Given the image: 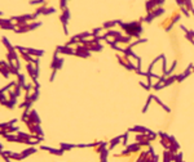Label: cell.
I'll list each match as a JSON object with an SVG mask.
<instances>
[{"instance_id":"cell-22","label":"cell","mask_w":194,"mask_h":162,"mask_svg":"<svg viewBox=\"0 0 194 162\" xmlns=\"http://www.w3.org/2000/svg\"><path fill=\"white\" fill-rule=\"evenodd\" d=\"M4 138H5V140L9 142V143H16V142H17V135H13V134H7Z\"/></svg>"},{"instance_id":"cell-10","label":"cell","mask_w":194,"mask_h":162,"mask_svg":"<svg viewBox=\"0 0 194 162\" xmlns=\"http://www.w3.org/2000/svg\"><path fill=\"white\" fill-rule=\"evenodd\" d=\"M20 55H21V58L23 59V61H26V63H34V57H31L30 54H27L26 52H23V50H20Z\"/></svg>"},{"instance_id":"cell-13","label":"cell","mask_w":194,"mask_h":162,"mask_svg":"<svg viewBox=\"0 0 194 162\" xmlns=\"http://www.w3.org/2000/svg\"><path fill=\"white\" fill-rule=\"evenodd\" d=\"M140 148H141V145H139V143H137V142H136V143H133V144H129V145H127V147H126V149H127L129 153L139 152V151H140Z\"/></svg>"},{"instance_id":"cell-2","label":"cell","mask_w":194,"mask_h":162,"mask_svg":"<svg viewBox=\"0 0 194 162\" xmlns=\"http://www.w3.org/2000/svg\"><path fill=\"white\" fill-rule=\"evenodd\" d=\"M16 48V50L17 52H20V50H23V52H26L27 54H30L31 57H35V58H40L41 55H44V50H41V49H34V48H23V46H14Z\"/></svg>"},{"instance_id":"cell-19","label":"cell","mask_w":194,"mask_h":162,"mask_svg":"<svg viewBox=\"0 0 194 162\" xmlns=\"http://www.w3.org/2000/svg\"><path fill=\"white\" fill-rule=\"evenodd\" d=\"M105 36L109 39V37H118V36H122V32H119V31H114V30H110V31H108V32L105 33Z\"/></svg>"},{"instance_id":"cell-5","label":"cell","mask_w":194,"mask_h":162,"mask_svg":"<svg viewBox=\"0 0 194 162\" xmlns=\"http://www.w3.org/2000/svg\"><path fill=\"white\" fill-rule=\"evenodd\" d=\"M57 53H62V54H66V55H74L75 54V50L71 49V46H66V45H62V46H57L56 49Z\"/></svg>"},{"instance_id":"cell-34","label":"cell","mask_w":194,"mask_h":162,"mask_svg":"<svg viewBox=\"0 0 194 162\" xmlns=\"http://www.w3.org/2000/svg\"><path fill=\"white\" fill-rule=\"evenodd\" d=\"M192 71H193V72H194V67H193V68H192Z\"/></svg>"},{"instance_id":"cell-26","label":"cell","mask_w":194,"mask_h":162,"mask_svg":"<svg viewBox=\"0 0 194 162\" xmlns=\"http://www.w3.org/2000/svg\"><path fill=\"white\" fill-rule=\"evenodd\" d=\"M148 156H149V151H148V152H142V153L140 154L139 160H137L136 162H145V160L148 158Z\"/></svg>"},{"instance_id":"cell-29","label":"cell","mask_w":194,"mask_h":162,"mask_svg":"<svg viewBox=\"0 0 194 162\" xmlns=\"http://www.w3.org/2000/svg\"><path fill=\"white\" fill-rule=\"evenodd\" d=\"M183 157H184V156H183V153H181V152L176 153V161H175V162H183V161H184V160H183Z\"/></svg>"},{"instance_id":"cell-6","label":"cell","mask_w":194,"mask_h":162,"mask_svg":"<svg viewBox=\"0 0 194 162\" xmlns=\"http://www.w3.org/2000/svg\"><path fill=\"white\" fill-rule=\"evenodd\" d=\"M192 68H193V65H189V67L185 69V72H184V73H181V75H179V76H177V80H176V81H177V82H181V81H183V80H185L188 76H190V75H192V72H193V71H192Z\"/></svg>"},{"instance_id":"cell-31","label":"cell","mask_w":194,"mask_h":162,"mask_svg":"<svg viewBox=\"0 0 194 162\" xmlns=\"http://www.w3.org/2000/svg\"><path fill=\"white\" fill-rule=\"evenodd\" d=\"M140 85H141V86H142V88H144L145 90H150V89H152V88H150V86H149L148 84H145V82H142V81L140 82Z\"/></svg>"},{"instance_id":"cell-30","label":"cell","mask_w":194,"mask_h":162,"mask_svg":"<svg viewBox=\"0 0 194 162\" xmlns=\"http://www.w3.org/2000/svg\"><path fill=\"white\" fill-rule=\"evenodd\" d=\"M0 157H1V158L4 160V162H12V160H10V158H9L8 156H5V154H4L3 152H1V156H0Z\"/></svg>"},{"instance_id":"cell-4","label":"cell","mask_w":194,"mask_h":162,"mask_svg":"<svg viewBox=\"0 0 194 162\" xmlns=\"http://www.w3.org/2000/svg\"><path fill=\"white\" fill-rule=\"evenodd\" d=\"M41 151H45V152H49L51 154H53V156H62L65 152L60 148V149H56V148H52V147H47V145H40L39 147Z\"/></svg>"},{"instance_id":"cell-16","label":"cell","mask_w":194,"mask_h":162,"mask_svg":"<svg viewBox=\"0 0 194 162\" xmlns=\"http://www.w3.org/2000/svg\"><path fill=\"white\" fill-rule=\"evenodd\" d=\"M108 154H109V149L108 148L102 149L100 152V162H108V157H109Z\"/></svg>"},{"instance_id":"cell-32","label":"cell","mask_w":194,"mask_h":162,"mask_svg":"<svg viewBox=\"0 0 194 162\" xmlns=\"http://www.w3.org/2000/svg\"><path fill=\"white\" fill-rule=\"evenodd\" d=\"M153 160H154V157H152V156L149 154V156H148V158L145 160V162H153Z\"/></svg>"},{"instance_id":"cell-25","label":"cell","mask_w":194,"mask_h":162,"mask_svg":"<svg viewBox=\"0 0 194 162\" xmlns=\"http://www.w3.org/2000/svg\"><path fill=\"white\" fill-rule=\"evenodd\" d=\"M54 12H56L54 8H47V6H45V8L43 9V13H41V14H43V16H48V14H52V13H54Z\"/></svg>"},{"instance_id":"cell-24","label":"cell","mask_w":194,"mask_h":162,"mask_svg":"<svg viewBox=\"0 0 194 162\" xmlns=\"http://www.w3.org/2000/svg\"><path fill=\"white\" fill-rule=\"evenodd\" d=\"M163 162H172V160H171V152L170 151H164L163 152Z\"/></svg>"},{"instance_id":"cell-9","label":"cell","mask_w":194,"mask_h":162,"mask_svg":"<svg viewBox=\"0 0 194 162\" xmlns=\"http://www.w3.org/2000/svg\"><path fill=\"white\" fill-rule=\"evenodd\" d=\"M128 132H137V134H144V132H148L149 129L144 128V126H133V128H129L127 130Z\"/></svg>"},{"instance_id":"cell-23","label":"cell","mask_w":194,"mask_h":162,"mask_svg":"<svg viewBox=\"0 0 194 162\" xmlns=\"http://www.w3.org/2000/svg\"><path fill=\"white\" fill-rule=\"evenodd\" d=\"M21 91H22V88H21V86H20V85L16 82V85L13 86V93H14V95L18 98L20 95H21Z\"/></svg>"},{"instance_id":"cell-12","label":"cell","mask_w":194,"mask_h":162,"mask_svg":"<svg viewBox=\"0 0 194 162\" xmlns=\"http://www.w3.org/2000/svg\"><path fill=\"white\" fill-rule=\"evenodd\" d=\"M14 124H17V120L16 118H13L10 121H7V122H3V124H0V130H8L9 128H12Z\"/></svg>"},{"instance_id":"cell-27","label":"cell","mask_w":194,"mask_h":162,"mask_svg":"<svg viewBox=\"0 0 194 162\" xmlns=\"http://www.w3.org/2000/svg\"><path fill=\"white\" fill-rule=\"evenodd\" d=\"M153 100V95H149L148 98V100H146V103H145V105H144V108H142V113H145L146 111H148V108H149V104H150V102Z\"/></svg>"},{"instance_id":"cell-14","label":"cell","mask_w":194,"mask_h":162,"mask_svg":"<svg viewBox=\"0 0 194 162\" xmlns=\"http://www.w3.org/2000/svg\"><path fill=\"white\" fill-rule=\"evenodd\" d=\"M22 89H23V86L26 85V76L23 75V73H18L17 75V81H16Z\"/></svg>"},{"instance_id":"cell-20","label":"cell","mask_w":194,"mask_h":162,"mask_svg":"<svg viewBox=\"0 0 194 162\" xmlns=\"http://www.w3.org/2000/svg\"><path fill=\"white\" fill-rule=\"evenodd\" d=\"M153 99H154L155 102H157V103H158V104H159V105H160V107H162V108H163L166 112H171V109H170V108H168V107H167V105H166V104H164V103H163V102H162L159 98H157V97H154V95H153Z\"/></svg>"},{"instance_id":"cell-35","label":"cell","mask_w":194,"mask_h":162,"mask_svg":"<svg viewBox=\"0 0 194 162\" xmlns=\"http://www.w3.org/2000/svg\"><path fill=\"white\" fill-rule=\"evenodd\" d=\"M183 162H185V161H183Z\"/></svg>"},{"instance_id":"cell-7","label":"cell","mask_w":194,"mask_h":162,"mask_svg":"<svg viewBox=\"0 0 194 162\" xmlns=\"http://www.w3.org/2000/svg\"><path fill=\"white\" fill-rule=\"evenodd\" d=\"M176 80H177V76H176V75H175V76H168V77H166V81H164V82L159 86V90H160V89H163V88H166V86H170V85H171V84H173Z\"/></svg>"},{"instance_id":"cell-33","label":"cell","mask_w":194,"mask_h":162,"mask_svg":"<svg viewBox=\"0 0 194 162\" xmlns=\"http://www.w3.org/2000/svg\"><path fill=\"white\" fill-rule=\"evenodd\" d=\"M159 161V156H157V154H155L154 156V160H153V162H158Z\"/></svg>"},{"instance_id":"cell-15","label":"cell","mask_w":194,"mask_h":162,"mask_svg":"<svg viewBox=\"0 0 194 162\" xmlns=\"http://www.w3.org/2000/svg\"><path fill=\"white\" fill-rule=\"evenodd\" d=\"M60 148L66 152V151H71L73 148H77V144H69V143H60Z\"/></svg>"},{"instance_id":"cell-28","label":"cell","mask_w":194,"mask_h":162,"mask_svg":"<svg viewBox=\"0 0 194 162\" xmlns=\"http://www.w3.org/2000/svg\"><path fill=\"white\" fill-rule=\"evenodd\" d=\"M128 135H129V132H128V131L123 134V143H122V145H123V147H127V145H128Z\"/></svg>"},{"instance_id":"cell-18","label":"cell","mask_w":194,"mask_h":162,"mask_svg":"<svg viewBox=\"0 0 194 162\" xmlns=\"http://www.w3.org/2000/svg\"><path fill=\"white\" fill-rule=\"evenodd\" d=\"M168 143H170V145H172L173 148H176L177 151L180 149V144L177 143V140L175 139V136H170V139H168Z\"/></svg>"},{"instance_id":"cell-3","label":"cell","mask_w":194,"mask_h":162,"mask_svg":"<svg viewBox=\"0 0 194 162\" xmlns=\"http://www.w3.org/2000/svg\"><path fill=\"white\" fill-rule=\"evenodd\" d=\"M26 121H29V122H31V124H35V125H40V117H39L38 112L35 111V109H31L30 112H29V115H27V120ZM25 121V122H26Z\"/></svg>"},{"instance_id":"cell-1","label":"cell","mask_w":194,"mask_h":162,"mask_svg":"<svg viewBox=\"0 0 194 162\" xmlns=\"http://www.w3.org/2000/svg\"><path fill=\"white\" fill-rule=\"evenodd\" d=\"M39 26H41V22H29V23H25L20 27H17L14 30L16 33H25V32H29V31H33L35 29H38Z\"/></svg>"},{"instance_id":"cell-21","label":"cell","mask_w":194,"mask_h":162,"mask_svg":"<svg viewBox=\"0 0 194 162\" xmlns=\"http://www.w3.org/2000/svg\"><path fill=\"white\" fill-rule=\"evenodd\" d=\"M119 22H120V21H110V22H105L104 26H102V29H113L115 25H119Z\"/></svg>"},{"instance_id":"cell-17","label":"cell","mask_w":194,"mask_h":162,"mask_svg":"<svg viewBox=\"0 0 194 162\" xmlns=\"http://www.w3.org/2000/svg\"><path fill=\"white\" fill-rule=\"evenodd\" d=\"M9 158H10V160H16V161H22V160H25L26 157H25L22 153H16V152H12V154L9 156Z\"/></svg>"},{"instance_id":"cell-8","label":"cell","mask_w":194,"mask_h":162,"mask_svg":"<svg viewBox=\"0 0 194 162\" xmlns=\"http://www.w3.org/2000/svg\"><path fill=\"white\" fill-rule=\"evenodd\" d=\"M123 139V135H118L116 138H114V139H111L110 140V143H109V151H111V149H114L116 145H119V143H120V140Z\"/></svg>"},{"instance_id":"cell-11","label":"cell","mask_w":194,"mask_h":162,"mask_svg":"<svg viewBox=\"0 0 194 162\" xmlns=\"http://www.w3.org/2000/svg\"><path fill=\"white\" fill-rule=\"evenodd\" d=\"M36 152H38V149H36L35 147H29V148L23 149V151H22L21 153H22V154H23V156H25V157L27 158L29 156H31V154H35Z\"/></svg>"}]
</instances>
